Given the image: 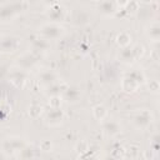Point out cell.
<instances>
[{
    "instance_id": "6da1fadb",
    "label": "cell",
    "mask_w": 160,
    "mask_h": 160,
    "mask_svg": "<svg viewBox=\"0 0 160 160\" xmlns=\"http://www.w3.org/2000/svg\"><path fill=\"white\" fill-rule=\"evenodd\" d=\"M144 80H145V78H144L142 72H140V71H131L121 81L122 90L126 91V92H132V91H135L139 88V85H141L144 82Z\"/></svg>"
},
{
    "instance_id": "7a4b0ae2",
    "label": "cell",
    "mask_w": 160,
    "mask_h": 160,
    "mask_svg": "<svg viewBox=\"0 0 160 160\" xmlns=\"http://www.w3.org/2000/svg\"><path fill=\"white\" fill-rule=\"evenodd\" d=\"M39 34L46 40H52V39L60 38L64 34V28L55 22H49V24H44L42 26H40Z\"/></svg>"
},
{
    "instance_id": "3957f363",
    "label": "cell",
    "mask_w": 160,
    "mask_h": 160,
    "mask_svg": "<svg viewBox=\"0 0 160 160\" xmlns=\"http://www.w3.org/2000/svg\"><path fill=\"white\" fill-rule=\"evenodd\" d=\"M21 9H22L21 2L16 1V2H11V4H6V5L0 8V18L1 19H9L12 15L21 11Z\"/></svg>"
},
{
    "instance_id": "277c9868",
    "label": "cell",
    "mask_w": 160,
    "mask_h": 160,
    "mask_svg": "<svg viewBox=\"0 0 160 160\" xmlns=\"http://www.w3.org/2000/svg\"><path fill=\"white\" fill-rule=\"evenodd\" d=\"M151 120H152L151 112H149L148 110H141L134 118V122L138 128H146L151 122Z\"/></svg>"
},
{
    "instance_id": "5b68a950",
    "label": "cell",
    "mask_w": 160,
    "mask_h": 160,
    "mask_svg": "<svg viewBox=\"0 0 160 160\" xmlns=\"http://www.w3.org/2000/svg\"><path fill=\"white\" fill-rule=\"evenodd\" d=\"M18 46V41L12 36H4L0 39V51L1 52H12Z\"/></svg>"
},
{
    "instance_id": "8992f818",
    "label": "cell",
    "mask_w": 160,
    "mask_h": 160,
    "mask_svg": "<svg viewBox=\"0 0 160 160\" xmlns=\"http://www.w3.org/2000/svg\"><path fill=\"white\" fill-rule=\"evenodd\" d=\"M62 119H64V112L60 110V108H51L46 115V121L50 125H59L61 124Z\"/></svg>"
},
{
    "instance_id": "52a82bcc",
    "label": "cell",
    "mask_w": 160,
    "mask_h": 160,
    "mask_svg": "<svg viewBox=\"0 0 160 160\" xmlns=\"http://www.w3.org/2000/svg\"><path fill=\"white\" fill-rule=\"evenodd\" d=\"M139 48H140V46H135V48H128V46H125V49H124V50L121 51V54H120L121 59H122L124 61H126V62L134 61L136 58H139V52H138Z\"/></svg>"
},
{
    "instance_id": "ba28073f",
    "label": "cell",
    "mask_w": 160,
    "mask_h": 160,
    "mask_svg": "<svg viewBox=\"0 0 160 160\" xmlns=\"http://www.w3.org/2000/svg\"><path fill=\"white\" fill-rule=\"evenodd\" d=\"M102 130L105 131V134L112 136V135H116V134L120 132L121 126L115 120H108V121H104L102 122Z\"/></svg>"
},
{
    "instance_id": "9c48e42d",
    "label": "cell",
    "mask_w": 160,
    "mask_h": 160,
    "mask_svg": "<svg viewBox=\"0 0 160 160\" xmlns=\"http://www.w3.org/2000/svg\"><path fill=\"white\" fill-rule=\"evenodd\" d=\"M80 96V92L78 89L75 88H66L64 90V100H66L68 102H76Z\"/></svg>"
},
{
    "instance_id": "30bf717a",
    "label": "cell",
    "mask_w": 160,
    "mask_h": 160,
    "mask_svg": "<svg viewBox=\"0 0 160 160\" xmlns=\"http://www.w3.org/2000/svg\"><path fill=\"white\" fill-rule=\"evenodd\" d=\"M99 10L105 15H111L116 11V5L111 0H104L99 5Z\"/></svg>"
},
{
    "instance_id": "8fae6325",
    "label": "cell",
    "mask_w": 160,
    "mask_h": 160,
    "mask_svg": "<svg viewBox=\"0 0 160 160\" xmlns=\"http://www.w3.org/2000/svg\"><path fill=\"white\" fill-rule=\"evenodd\" d=\"M62 15H64V11H62V9L59 6V4L50 6L49 18H50L51 20H54V21H56V20H60V19H62Z\"/></svg>"
},
{
    "instance_id": "7c38bea8",
    "label": "cell",
    "mask_w": 160,
    "mask_h": 160,
    "mask_svg": "<svg viewBox=\"0 0 160 160\" xmlns=\"http://www.w3.org/2000/svg\"><path fill=\"white\" fill-rule=\"evenodd\" d=\"M56 80V76L52 71H44L40 74V82L45 85H51Z\"/></svg>"
},
{
    "instance_id": "4fadbf2b",
    "label": "cell",
    "mask_w": 160,
    "mask_h": 160,
    "mask_svg": "<svg viewBox=\"0 0 160 160\" xmlns=\"http://www.w3.org/2000/svg\"><path fill=\"white\" fill-rule=\"evenodd\" d=\"M92 115L95 116V119L102 121L108 115V110L104 105H96V106L92 108Z\"/></svg>"
},
{
    "instance_id": "5bb4252c",
    "label": "cell",
    "mask_w": 160,
    "mask_h": 160,
    "mask_svg": "<svg viewBox=\"0 0 160 160\" xmlns=\"http://www.w3.org/2000/svg\"><path fill=\"white\" fill-rule=\"evenodd\" d=\"M19 65H21L22 68H30V66H32L35 62H36V60H35V58L32 56V55H30V54H25V55H22L21 58H19Z\"/></svg>"
},
{
    "instance_id": "9a60e30c",
    "label": "cell",
    "mask_w": 160,
    "mask_h": 160,
    "mask_svg": "<svg viewBox=\"0 0 160 160\" xmlns=\"http://www.w3.org/2000/svg\"><path fill=\"white\" fill-rule=\"evenodd\" d=\"M49 46H50V44L48 42V40L46 39H36V40H34V42H32V49L34 50H40V51H45V50H48L49 49Z\"/></svg>"
},
{
    "instance_id": "2e32d148",
    "label": "cell",
    "mask_w": 160,
    "mask_h": 160,
    "mask_svg": "<svg viewBox=\"0 0 160 160\" xmlns=\"http://www.w3.org/2000/svg\"><path fill=\"white\" fill-rule=\"evenodd\" d=\"M116 42L125 48V46H129V44L131 42V36L128 34V32H120L118 36H116Z\"/></svg>"
},
{
    "instance_id": "e0dca14e",
    "label": "cell",
    "mask_w": 160,
    "mask_h": 160,
    "mask_svg": "<svg viewBox=\"0 0 160 160\" xmlns=\"http://www.w3.org/2000/svg\"><path fill=\"white\" fill-rule=\"evenodd\" d=\"M41 110H42V106H41V105L34 104V105L30 106V111H29V114H30V116H32V118H38V116L41 114Z\"/></svg>"
},
{
    "instance_id": "ac0fdd59",
    "label": "cell",
    "mask_w": 160,
    "mask_h": 160,
    "mask_svg": "<svg viewBox=\"0 0 160 160\" xmlns=\"http://www.w3.org/2000/svg\"><path fill=\"white\" fill-rule=\"evenodd\" d=\"M159 34H160L159 25H158V24H152V25L150 26V32H149L150 38L154 39V40H158V39H159Z\"/></svg>"
},
{
    "instance_id": "d6986e66",
    "label": "cell",
    "mask_w": 160,
    "mask_h": 160,
    "mask_svg": "<svg viewBox=\"0 0 160 160\" xmlns=\"http://www.w3.org/2000/svg\"><path fill=\"white\" fill-rule=\"evenodd\" d=\"M50 106L51 108H60V104H61V98L60 95H54L51 96V100L49 101Z\"/></svg>"
},
{
    "instance_id": "ffe728a7",
    "label": "cell",
    "mask_w": 160,
    "mask_h": 160,
    "mask_svg": "<svg viewBox=\"0 0 160 160\" xmlns=\"http://www.w3.org/2000/svg\"><path fill=\"white\" fill-rule=\"evenodd\" d=\"M41 1H42V4H45L48 6H52V5L59 4V0H41Z\"/></svg>"
},
{
    "instance_id": "44dd1931",
    "label": "cell",
    "mask_w": 160,
    "mask_h": 160,
    "mask_svg": "<svg viewBox=\"0 0 160 160\" xmlns=\"http://www.w3.org/2000/svg\"><path fill=\"white\" fill-rule=\"evenodd\" d=\"M111 1H112L115 5H118V6H125L129 0H111Z\"/></svg>"
},
{
    "instance_id": "7402d4cb",
    "label": "cell",
    "mask_w": 160,
    "mask_h": 160,
    "mask_svg": "<svg viewBox=\"0 0 160 160\" xmlns=\"http://www.w3.org/2000/svg\"><path fill=\"white\" fill-rule=\"evenodd\" d=\"M91 1H98V0H91Z\"/></svg>"
}]
</instances>
